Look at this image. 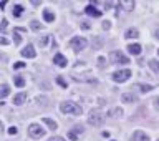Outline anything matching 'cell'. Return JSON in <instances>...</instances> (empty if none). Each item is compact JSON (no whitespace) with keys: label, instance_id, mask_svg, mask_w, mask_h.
<instances>
[{"label":"cell","instance_id":"27","mask_svg":"<svg viewBox=\"0 0 159 141\" xmlns=\"http://www.w3.org/2000/svg\"><path fill=\"white\" fill-rule=\"evenodd\" d=\"M23 66H25V63H23V62H17V63H13V68H15V70L23 68Z\"/></svg>","mask_w":159,"mask_h":141},{"label":"cell","instance_id":"24","mask_svg":"<svg viewBox=\"0 0 159 141\" xmlns=\"http://www.w3.org/2000/svg\"><path fill=\"white\" fill-rule=\"evenodd\" d=\"M56 83L60 85V86H63V88H66V86H68V83H66L61 76H58V78H56Z\"/></svg>","mask_w":159,"mask_h":141},{"label":"cell","instance_id":"40","mask_svg":"<svg viewBox=\"0 0 159 141\" xmlns=\"http://www.w3.org/2000/svg\"><path fill=\"white\" fill-rule=\"evenodd\" d=\"M158 55H159V50H158Z\"/></svg>","mask_w":159,"mask_h":141},{"label":"cell","instance_id":"30","mask_svg":"<svg viewBox=\"0 0 159 141\" xmlns=\"http://www.w3.org/2000/svg\"><path fill=\"white\" fill-rule=\"evenodd\" d=\"M68 138H70V140H73V141L78 140V136H76V134H75L73 131H70V133H68Z\"/></svg>","mask_w":159,"mask_h":141},{"label":"cell","instance_id":"3","mask_svg":"<svg viewBox=\"0 0 159 141\" xmlns=\"http://www.w3.org/2000/svg\"><path fill=\"white\" fill-rule=\"evenodd\" d=\"M110 60L114 65H126V63H129V58L126 55H123L121 52H118V50H114V52L110 53Z\"/></svg>","mask_w":159,"mask_h":141},{"label":"cell","instance_id":"17","mask_svg":"<svg viewBox=\"0 0 159 141\" xmlns=\"http://www.w3.org/2000/svg\"><path fill=\"white\" fill-rule=\"evenodd\" d=\"M43 123L47 124L50 130H56L58 128V124H56V121H53V120H50V118H43Z\"/></svg>","mask_w":159,"mask_h":141},{"label":"cell","instance_id":"41","mask_svg":"<svg viewBox=\"0 0 159 141\" xmlns=\"http://www.w3.org/2000/svg\"><path fill=\"white\" fill-rule=\"evenodd\" d=\"M111 141H116V140H111Z\"/></svg>","mask_w":159,"mask_h":141},{"label":"cell","instance_id":"34","mask_svg":"<svg viewBox=\"0 0 159 141\" xmlns=\"http://www.w3.org/2000/svg\"><path fill=\"white\" fill-rule=\"evenodd\" d=\"M104 66V58H100V68H103Z\"/></svg>","mask_w":159,"mask_h":141},{"label":"cell","instance_id":"1","mask_svg":"<svg viewBox=\"0 0 159 141\" xmlns=\"http://www.w3.org/2000/svg\"><path fill=\"white\" fill-rule=\"evenodd\" d=\"M60 110L61 113H66V115H81V106L80 105L73 103V101H65V103L60 105Z\"/></svg>","mask_w":159,"mask_h":141},{"label":"cell","instance_id":"39","mask_svg":"<svg viewBox=\"0 0 159 141\" xmlns=\"http://www.w3.org/2000/svg\"><path fill=\"white\" fill-rule=\"evenodd\" d=\"M156 38H159V30H156Z\"/></svg>","mask_w":159,"mask_h":141},{"label":"cell","instance_id":"31","mask_svg":"<svg viewBox=\"0 0 159 141\" xmlns=\"http://www.w3.org/2000/svg\"><path fill=\"white\" fill-rule=\"evenodd\" d=\"M110 27H111V23L106 20V22H103V30H110Z\"/></svg>","mask_w":159,"mask_h":141},{"label":"cell","instance_id":"37","mask_svg":"<svg viewBox=\"0 0 159 141\" xmlns=\"http://www.w3.org/2000/svg\"><path fill=\"white\" fill-rule=\"evenodd\" d=\"M5 5H7V2H0V9H3Z\"/></svg>","mask_w":159,"mask_h":141},{"label":"cell","instance_id":"38","mask_svg":"<svg viewBox=\"0 0 159 141\" xmlns=\"http://www.w3.org/2000/svg\"><path fill=\"white\" fill-rule=\"evenodd\" d=\"M0 133H3V123L0 121Z\"/></svg>","mask_w":159,"mask_h":141},{"label":"cell","instance_id":"15","mask_svg":"<svg viewBox=\"0 0 159 141\" xmlns=\"http://www.w3.org/2000/svg\"><path fill=\"white\" fill-rule=\"evenodd\" d=\"M10 95V86L9 85H0V100H3L5 96H9Z\"/></svg>","mask_w":159,"mask_h":141},{"label":"cell","instance_id":"36","mask_svg":"<svg viewBox=\"0 0 159 141\" xmlns=\"http://www.w3.org/2000/svg\"><path fill=\"white\" fill-rule=\"evenodd\" d=\"M154 105H156V108L159 110V98H156V100H154Z\"/></svg>","mask_w":159,"mask_h":141},{"label":"cell","instance_id":"21","mask_svg":"<svg viewBox=\"0 0 159 141\" xmlns=\"http://www.w3.org/2000/svg\"><path fill=\"white\" fill-rule=\"evenodd\" d=\"M149 66L152 71H156V73H159V62L158 60H151L149 62Z\"/></svg>","mask_w":159,"mask_h":141},{"label":"cell","instance_id":"8","mask_svg":"<svg viewBox=\"0 0 159 141\" xmlns=\"http://www.w3.org/2000/svg\"><path fill=\"white\" fill-rule=\"evenodd\" d=\"M84 12H86V15H90V17H101V10H98L93 3H90V5L84 9Z\"/></svg>","mask_w":159,"mask_h":141},{"label":"cell","instance_id":"6","mask_svg":"<svg viewBox=\"0 0 159 141\" xmlns=\"http://www.w3.org/2000/svg\"><path fill=\"white\" fill-rule=\"evenodd\" d=\"M70 45H71V48H75V50H84L86 45H88V42H86L83 37H73L71 42H70Z\"/></svg>","mask_w":159,"mask_h":141},{"label":"cell","instance_id":"29","mask_svg":"<svg viewBox=\"0 0 159 141\" xmlns=\"http://www.w3.org/2000/svg\"><path fill=\"white\" fill-rule=\"evenodd\" d=\"M7 23H9L7 20H2V25H0V32H3V30L7 28Z\"/></svg>","mask_w":159,"mask_h":141},{"label":"cell","instance_id":"32","mask_svg":"<svg viewBox=\"0 0 159 141\" xmlns=\"http://www.w3.org/2000/svg\"><path fill=\"white\" fill-rule=\"evenodd\" d=\"M81 28L88 30V28H90V23H88V22H81Z\"/></svg>","mask_w":159,"mask_h":141},{"label":"cell","instance_id":"7","mask_svg":"<svg viewBox=\"0 0 159 141\" xmlns=\"http://www.w3.org/2000/svg\"><path fill=\"white\" fill-rule=\"evenodd\" d=\"M22 56H25V58H35L37 56V52H35V48L33 45H27V47L22 50Z\"/></svg>","mask_w":159,"mask_h":141},{"label":"cell","instance_id":"12","mask_svg":"<svg viewBox=\"0 0 159 141\" xmlns=\"http://www.w3.org/2000/svg\"><path fill=\"white\" fill-rule=\"evenodd\" d=\"M133 141H149V136L143 131H136L133 134Z\"/></svg>","mask_w":159,"mask_h":141},{"label":"cell","instance_id":"14","mask_svg":"<svg viewBox=\"0 0 159 141\" xmlns=\"http://www.w3.org/2000/svg\"><path fill=\"white\" fill-rule=\"evenodd\" d=\"M133 88H134V90H139V91H143V93H148V91L152 90V86H151V85H141V83L133 85Z\"/></svg>","mask_w":159,"mask_h":141},{"label":"cell","instance_id":"11","mask_svg":"<svg viewBox=\"0 0 159 141\" xmlns=\"http://www.w3.org/2000/svg\"><path fill=\"white\" fill-rule=\"evenodd\" d=\"M53 63H56L58 66H66V63H68V62H66V58L61 55V53H56L55 58H53Z\"/></svg>","mask_w":159,"mask_h":141},{"label":"cell","instance_id":"13","mask_svg":"<svg viewBox=\"0 0 159 141\" xmlns=\"http://www.w3.org/2000/svg\"><path fill=\"white\" fill-rule=\"evenodd\" d=\"M128 52H129L131 55H139L141 53V45L139 43H131V45H128Z\"/></svg>","mask_w":159,"mask_h":141},{"label":"cell","instance_id":"5","mask_svg":"<svg viewBox=\"0 0 159 141\" xmlns=\"http://www.w3.org/2000/svg\"><path fill=\"white\" fill-rule=\"evenodd\" d=\"M129 76H131V71H129V70H118V71L113 73V80H114L116 83H124L126 80H129Z\"/></svg>","mask_w":159,"mask_h":141},{"label":"cell","instance_id":"25","mask_svg":"<svg viewBox=\"0 0 159 141\" xmlns=\"http://www.w3.org/2000/svg\"><path fill=\"white\" fill-rule=\"evenodd\" d=\"M17 131H18V130H17L15 126H10V128H9V134H12V136H15V134H17Z\"/></svg>","mask_w":159,"mask_h":141},{"label":"cell","instance_id":"20","mask_svg":"<svg viewBox=\"0 0 159 141\" xmlns=\"http://www.w3.org/2000/svg\"><path fill=\"white\" fill-rule=\"evenodd\" d=\"M13 81H15V85H17L18 88H22V86L25 85V80H23V76H20V75L15 76V78H13Z\"/></svg>","mask_w":159,"mask_h":141},{"label":"cell","instance_id":"4","mask_svg":"<svg viewBox=\"0 0 159 141\" xmlns=\"http://www.w3.org/2000/svg\"><path fill=\"white\" fill-rule=\"evenodd\" d=\"M28 134L32 136V138H43L45 136V130L38 124V123H32L30 126H28Z\"/></svg>","mask_w":159,"mask_h":141},{"label":"cell","instance_id":"35","mask_svg":"<svg viewBox=\"0 0 159 141\" xmlns=\"http://www.w3.org/2000/svg\"><path fill=\"white\" fill-rule=\"evenodd\" d=\"M48 141H65L63 138H51V140H48Z\"/></svg>","mask_w":159,"mask_h":141},{"label":"cell","instance_id":"42","mask_svg":"<svg viewBox=\"0 0 159 141\" xmlns=\"http://www.w3.org/2000/svg\"><path fill=\"white\" fill-rule=\"evenodd\" d=\"M158 141H159V140H158Z\"/></svg>","mask_w":159,"mask_h":141},{"label":"cell","instance_id":"9","mask_svg":"<svg viewBox=\"0 0 159 141\" xmlns=\"http://www.w3.org/2000/svg\"><path fill=\"white\" fill-rule=\"evenodd\" d=\"M121 101L123 103H136L138 101V96L134 93H123L121 95Z\"/></svg>","mask_w":159,"mask_h":141},{"label":"cell","instance_id":"18","mask_svg":"<svg viewBox=\"0 0 159 141\" xmlns=\"http://www.w3.org/2000/svg\"><path fill=\"white\" fill-rule=\"evenodd\" d=\"M110 116L111 118H119V116H123V110L121 108H113L110 111Z\"/></svg>","mask_w":159,"mask_h":141},{"label":"cell","instance_id":"2","mask_svg":"<svg viewBox=\"0 0 159 141\" xmlns=\"http://www.w3.org/2000/svg\"><path fill=\"white\" fill-rule=\"evenodd\" d=\"M88 123L91 126H101L104 123V115L100 110H93V111L90 113V116H88Z\"/></svg>","mask_w":159,"mask_h":141},{"label":"cell","instance_id":"28","mask_svg":"<svg viewBox=\"0 0 159 141\" xmlns=\"http://www.w3.org/2000/svg\"><path fill=\"white\" fill-rule=\"evenodd\" d=\"M47 42H48V35H45V37H42V40H40V45H42V47H45V45H47Z\"/></svg>","mask_w":159,"mask_h":141},{"label":"cell","instance_id":"22","mask_svg":"<svg viewBox=\"0 0 159 141\" xmlns=\"http://www.w3.org/2000/svg\"><path fill=\"white\" fill-rule=\"evenodd\" d=\"M22 12H23V7H22V5H15V7H13V15H15V17H20Z\"/></svg>","mask_w":159,"mask_h":141},{"label":"cell","instance_id":"33","mask_svg":"<svg viewBox=\"0 0 159 141\" xmlns=\"http://www.w3.org/2000/svg\"><path fill=\"white\" fill-rule=\"evenodd\" d=\"M13 37H15V43H20V37H18V35H17V32L13 33Z\"/></svg>","mask_w":159,"mask_h":141},{"label":"cell","instance_id":"10","mask_svg":"<svg viewBox=\"0 0 159 141\" xmlns=\"http://www.w3.org/2000/svg\"><path fill=\"white\" fill-rule=\"evenodd\" d=\"M25 101H27V93H25V91H22V93L13 96V103L15 105H23Z\"/></svg>","mask_w":159,"mask_h":141},{"label":"cell","instance_id":"19","mask_svg":"<svg viewBox=\"0 0 159 141\" xmlns=\"http://www.w3.org/2000/svg\"><path fill=\"white\" fill-rule=\"evenodd\" d=\"M43 19H45V22H53L55 20V13H51L50 10H45L43 12Z\"/></svg>","mask_w":159,"mask_h":141},{"label":"cell","instance_id":"16","mask_svg":"<svg viewBox=\"0 0 159 141\" xmlns=\"http://www.w3.org/2000/svg\"><path fill=\"white\" fill-rule=\"evenodd\" d=\"M124 37H126V38H138V37H139V32H138L136 28H128Z\"/></svg>","mask_w":159,"mask_h":141},{"label":"cell","instance_id":"23","mask_svg":"<svg viewBox=\"0 0 159 141\" xmlns=\"http://www.w3.org/2000/svg\"><path fill=\"white\" fill-rule=\"evenodd\" d=\"M71 131L78 136V134H81V133H83V126H81V124H76V126H73V130H71Z\"/></svg>","mask_w":159,"mask_h":141},{"label":"cell","instance_id":"26","mask_svg":"<svg viewBox=\"0 0 159 141\" xmlns=\"http://www.w3.org/2000/svg\"><path fill=\"white\" fill-rule=\"evenodd\" d=\"M30 27L33 28V30H38V28L42 27V25H40V23H38L37 20H33V22H32V25H30Z\"/></svg>","mask_w":159,"mask_h":141}]
</instances>
